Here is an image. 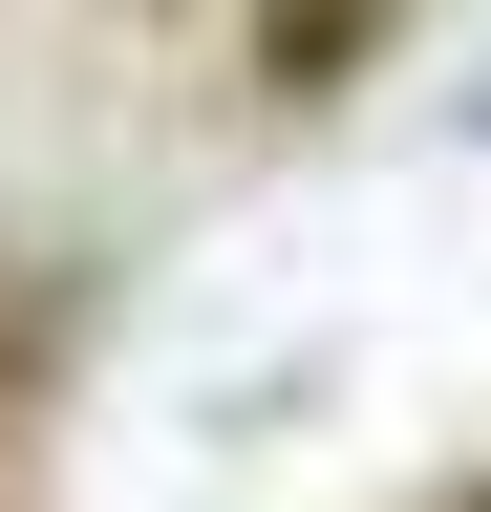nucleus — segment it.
I'll return each instance as SVG.
<instances>
[{
	"mask_svg": "<svg viewBox=\"0 0 491 512\" xmlns=\"http://www.w3.org/2000/svg\"><path fill=\"white\" fill-rule=\"evenodd\" d=\"M0 278H22V256H0Z\"/></svg>",
	"mask_w": 491,
	"mask_h": 512,
	"instance_id": "obj_1",
	"label": "nucleus"
}]
</instances>
